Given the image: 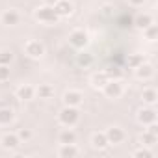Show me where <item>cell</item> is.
I'll list each match as a JSON object with an SVG mask.
<instances>
[{"mask_svg":"<svg viewBox=\"0 0 158 158\" xmlns=\"http://www.w3.org/2000/svg\"><path fill=\"white\" fill-rule=\"evenodd\" d=\"M58 119L63 127H74L78 123V119H80V114H78V110L74 106H65V108L60 110Z\"/></svg>","mask_w":158,"mask_h":158,"instance_id":"6da1fadb","label":"cell"},{"mask_svg":"<svg viewBox=\"0 0 158 158\" xmlns=\"http://www.w3.org/2000/svg\"><path fill=\"white\" fill-rule=\"evenodd\" d=\"M34 15H35V19H37L39 23H45V24H52V23H56V21L60 19L58 13H56V10H54V6H48V4L37 8Z\"/></svg>","mask_w":158,"mask_h":158,"instance_id":"7a4b0ae2","label":"cell"},{"mask_svg":"<svg viewBox=\"0 0 158 158\" xmlns=\"http://www.w3.org/2000/svg\"><path fill=\"white\" fill-rule=\"evenodd\" d=\"M102 91H104V95L108 99H119L123 95V84L119 80H112L110 78V80L102 86Z\"/></svg>","mask_w":158,"mask_h":158,"instance_id":"3957f363","label":"cell"},{"mask_svg":"<svg viewBox=\"0 0 158 158\" xmlns=\"http://www.w3.org/2000/svg\"><path fill=\"white\" fill-rule=\"evenodd\" d=\"M69 43H71L74 48L82 50V48L88 47L89 37H88V34H86L84 30H74V32H71V35H69Z\"/></svg>","mask_w":158,"mask_h":158,"instance_id":"277c9868","label":"cell"},{"mask_svg":"<svg viewBox=\"0 0 158 158\" xmlns=\"http://www.w3.org/2000/svg\"><path fill=\"white\" fill-rule=\"evenodd\" d=\"M82 101H84V95L80 93V91H74V89H69V91H65L63 93V104L65 106H80L82 104Z\"/></svg>","mask_w":158,"mask_h":158,"instance_id":"5b68a950","label":"cell"},{"mask_svg":"<svg viewBox=\"0 0 158 158\" xmlns=\"http://www.w3.org/2000/svg\"><path fill=\"white\" fill-rule=\"evenodd\" d=\"M24 52L30 56V58H41L43 54H45V47H43V43H39V41H28L26 45H24Z\"/></svg>","mask_w":158,"mask_h":158,"instance_id":"8992f818","label":"cell"},{"mask_svg":"<svg viewBox=\"0 0 158 158\" xmlns=\"http://www.w3.org/2000/svg\"><path fill=\"white\" fill-rule=\"evenodd\" d=\"M138 121L141 125H151L156 123V110L154 108H141L138 112Z\"/></svg>","mask_w":158,"mask_h":158,"instance_id":"52a82bcc","label":"cell"},{"mask_svg":"<svg viewBox=\"0 0 158 158\" xmlns=\"http://www.w3.org/2000/svg\"><path fill=\"white\" fill-rule=\"evenodd\" d=\"M104 134L108 138V143H121L125 139V130L119 128V127H110Z\"/></svg>","mask_w":158,"mask_h":158,"instance_id":"ba28073f","label":"cell"},{"mask_svg":"<svg viewBox=\"0 0 158 158\" xmlns=\"http://www.w3.org/2000/svg\"><path fill=\"white\" fill-rule=\"evenodd\" d=\"M0 21H2V24H6V26H15V24H19L21 15L15 10H6L2 15H0Z\"/></svg>","mask_w":158,"mask_h":158,"instance_id":"9c48e42d","label":"cell"},{"mask_svg":"<svg viewBox=\"0 0 158 158\" xmlns=\"http://www.w3.org/2000/svg\"><path fill=\"white\" fill-rule=\"evenodd\" d=\"M58 154H60L61 158H74V156L80 154V151H78V147H76L74 143H61Z\"/></svg>","mask_w":158,"mask_h":158,"instance_id":"30bf717a","label":"cell"},{"mask_svg":"<svg viewBox=\"0 0 158 158\" xmlns=\"http://www.w3.org/2000/svg\"><path fill=\"white\" fill-rule=\"evenodd\" d=\"M54 10H56L58 17H69L73 13V4L69 2V0H58V2L54 4Z\"/></svg>","mask_w":158,"mask_h":158,"instance_id":"8fae6325","label":"cell"},{"mask_svg":"<svg viewBox=\"0 0 158 158\" xmlns=\"http://www.w3.org/2000/svg\"><path fill=\"white\" fill-rule=\"evenodd\" d=\"M19 143H21V139L17 134H4L2 136V147L8 151H15L19 147Z\"/></svg>","mask_w":158,"mask_h":158,"instance_id":"7c38bea8","label":"cell"},{"mask_svg":"<svg viewBox=\"0 0 158 158\" xmlns=\"http://www.w3.org/2000/svg\"><path fill=\"white\" fill-rule=\"evenodd\" d=\"M134 71H136V76L139 78V80H149V78L152 76V73H154L152 65H149V63H145V61H143L139 67H136Z\"/></svg>","mask_w":158,"mask_h":158,"instance_id":"4fadbf2b","label":"cell"},{"mask_svg":"<svg viewBox=\"0 0 158 158\" xmlns=\"http://www.w3.org/2000/svg\"><path fill=\"white\" fill-rule=\"evenodd\" d=\"M34 95H35V89L28 84L17 88V99H21V101H30V99H34Z\"/></svg>","mask_w":158,"mask_h":158,"instance_id":"5bb4252c","label":"cell"},{"mask_svg":"<svg viewBox=\"0 0 158 158\" xmlns=\"http://www.w3.org/2000/svg\"><path fill=\"white\" fill-rule=\"evenodd\" d=\"M91 145H93L95 149H106L110 143H108V138H106L104 132H95L93 138H91Z\"/></svg>","mask_w":158,"mask_h":158,"instance_id":"9a60e30c","label":"cell"},{"mask_svg":"<svg viewBox=\"0 0 158 158\" xmlns=\"http://www.w3.org/2000/svg\"><path fill=\"white\" fill-rule=\"evenodd\" d=\"M136 28H139V30H145L149 24H152V17L149 15V13H139L136 19H134V23H132Z\"/></svg>","mask_w":158,"mask_h":158,"instance_id":"2e32d148","label":"cell"},{"mask_svg":"<svg viewBox=\"0 0 158 158\" xmlns=\"http://www.w3.org/2000/svg\"><path fill=\"white\" fill-rule=\"evenodd\" d=\"M139 141H141V145H143V147H154V145H156V141H158V136H156L154 132H151V130H145V132L141 134Z\"/></svg>","mask_w":158,"mask_h":158,"instance_id":"e0dca14e","label":"cell"},{"mask_svg":"<svg viewBox=\"0 0 158 158\" xmlns=\"http://www.w3.org/2000/svg\"><path fill=\"white\" fill-rule=\"evenodd\" d=\"M108 80H110L108 74H106L104 71H101V73H95V74L91 76V86H93V88H102Z\"/></svg>","mask_w":158,"mask_h":158,"instance_id":"ac0fdd59","label":"cell"},{"mask_svg":"<svg viewBox=\"0 0 158 158\" xmlns=\"http://www.w3.org/2000/svg\"><path fill=\"white\" fill-rule=\"evenodd\" d=\"M58 139H60V143H74V141H76V134H74V132L71 130V127H69V128H63V130L60 132Z\"/></svg>","mask_w":158,"mask_h":158,"instance_id":"d6986e66","label":"cell"},{"mask_svg":"<svg viewBox=\"0 0 158 158\" xmlns=\"http://www.w3.org/2000/svg\"><path fill=\"white\" fill-rule=\"evenodd\" d=\"M13 110H10V108H0V127H6V125H10L11 121H13Z\"/></svg>","mask_w":158,"mask_h":158,"instance_id":"ffe728a7","label":"cell"},{"mask_svg":"<svg viewBox=\"0 0 158 158\" xmlns=\"http://www.w3.org/2000/svg\"><path fill=\"white\" fill-rule=\"evenodd\" d=\"M35 93H37L39 99H50V97L54 95V88L48 86V84H41V86L35 89Z\"/></svg>","mask_w":158,"mask_h":158,"instance_id":"44dd1931","label":"cell"},{"mask_svg":"<svg viewBox=\"0 0 158 158\" xmlns=\"http://www.w3.org/2000/svg\"><path fill=\"white\" fill-rule=\"evenodd\" d=\"M141 101H143L145 104L152 106V104L158 101V93H156V89H145V91L141 93Z\"/></svg>","mask_w":158,"mask_h":158,"instance_id":"7402d4cb","label":"cell"},{"mask_svg":"<svg viewBox=\"0 0 158 158\" xmlns=\"http://www.w3.org/2000/svg\"><path fill=\"white\" fill-rule=\"evenodd\" d=\"M143 61H145L143 54H130V56H128V67H130V69H136V67H139Z\"/></svg>","mask_w":158,"mask_h":158,"instance_id":"603a6c76","label":"cell"},{"mask_svg":"<svg viewBox=\"0 0 158 158\" xmlns=\"http://www.w3.org/2000/svg\"><path fill=\"white\" fill-rule=\"evenodd\" d=\"M143 34H145V37H147L149 41H156V37H158V28H156V24H149V26L143 30Z\"/></svg>","mask_w":158,"mask_h":158,"instance_id":"cb8c5ba5","label":"cell"},{"mask_svg":"<svg viewBox=\"0 0 158 158\" xmlns=\"http://www.w3.org/2000/svg\"><path fill=\"white\" fill-rule=\"evenodd\" d=\"M13 60V54L10 50H0V65H10Z\"/></svg>","mask_w":158,"mask_h":158,"instance_id":"d4e9b609","label":"cell"},{"mask_svg":"<svg viewBox=\"0 0 158 158\" xmlns=\"http://www.w3.org/2000/svg\"><path fill=\"white\" fill-rule=\"evenodd\" d=\"M134 158H152V152L149 151V147H141L134 151Z\"/></svg>","mask_w":158,"mask_h":158,"instance_id":"484cf974","label":"cell"},{"mask_svg":"<svg viewBox=\"0 0 158 158\" xmlns=\"http://www.w3.org/2000/svg\"><path fill=\"white\" fill-rule=\"evenodd\" d=\"M10 80V65H0V82Z\"/></svg>","mask_w":158,"mask_h":158,"instance_id":"4316f807","label":"cell"},{"mask_svg":"<svg viewBox=\"0 0 158 158\" xmlns=\"http://www.w3.org/2000/svg\"><path fill=\"white\" fill-rule=\"evenodd\" d=\"M17 136H19V139H21V141H28V139L32 138V130H28V128H21Z\"/></svg>","mask_w":158,"mask_h":158,"instance_id":"83f0119b","label":"cell"},{"mask_svg":"<svg viewBox=\"0 0 158 158\" xmlns=\"http://www.w3.org/2000/svg\"><path fill=\"white\" fill-rule=\"evenodd\" d=\"M78 63L84 65V67H88L91 63V56L89 54H78Z\"/></svg>","mask_w":158,"mask_h":158,"instance_id":"f1b7e54d","label":"cell"},{"mask_svg":"<svg viewBox=\"0 0 158 158\" xmlns=\"http://www.w3.org/2000/svg\"><path fill=\"white\" fill-rule=\"evenodd\" d=\"M145 2H147V0H128V4H130L132 8H141Z\"/></svg>","mask_w":158,"mask_h":158,"instance_id":"f546056e","label":"cell"},{"mask_svg":"<svg viewBox=\"0 0 158 158\" xmlns=\"http://www.w3.org/2000/svg\"><path fill=\"white\" fill-rule=\"evenodd\" d=\"M45 2H47V4H48V6H54V4H56V2H58V0H45Z\"/></svg>","mask_w":158,"mask_h":158,"instance_id":"4dcf8cb0","label":"cell"}]
</instances>
